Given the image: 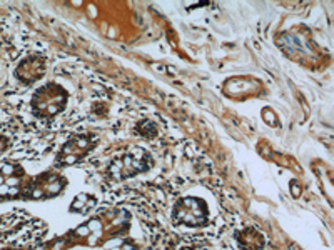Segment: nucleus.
I'll return each mask as SVG.
<instances>
[{
	"mask_svg": "<svg viewBox=\"0 0 334 250\" xmlns=\"http://www.w3.org/2000/svg\"><path fill=\"white\" fill-rule=\"evenodd\" d=\"M45 67H47V64L40 55H30L17 67L15 73H17V79L22 80L23 84H32V82L44 77Z\"/></svg>",
	"mask_w": 334,
	"mask_h": 250,
	"instance_id": "nucleus-2",
	"label": "nucleus"
},
{
	"mask_svg": "<svg viewBox=\"0 0 334 250\" xmlns=\"http://www.w3.org/2000/svg\"><path fill=\"white\" fill-rule=\"evenodd\" d=\"M69 98L70 95L64 85L59 82H50L34 92L30 100V110L37 120H40L42 124H49L52 118H57L67 110Z\"/></svg>",
	"mask_w": 334,
	"mask_h": 250,
	"instance_id": "nucleus-1",
	"label": "nucleus"
},
{
	"mask_svg": "<svg viewBox=\"0 0 334 250\" xmlns=\"http://www.w3.org/2000/svg\"><path fill=\"white\" fill-rule=\"evenodd\" d=\"M3 172H5V174H10V172H12V167H10V165H5V167H3Z\"/></svg>",
	"mask_w": 334,
	"mask_h": 250,
	"instance_id": "nucleus-3",
	"label": "nucleus"
},
{
	"mask_svg": "<svg viewBox=\"0 0 334 250\" xmlns=\"http://www.w3.org/2000/svg\"><path fill=\"white\" fill-rule=\"evenodd\" d=\"M2 182H3V178H2V177H0V183H2Z\"/></svg>",
	"mask_w": 334,
	"mask_h": 250,
	"instance_id": "nucleus-4",
	"label": "nucleus"
}]
</instances>
